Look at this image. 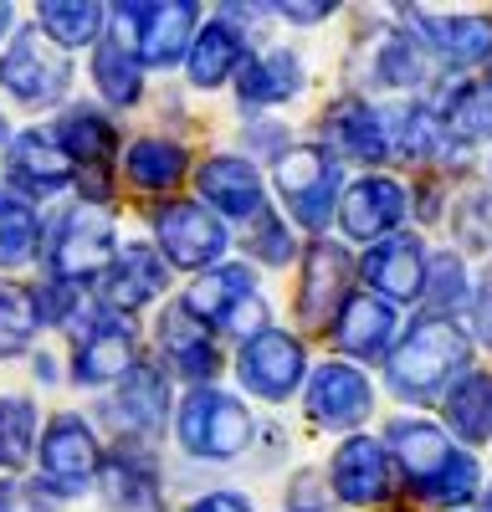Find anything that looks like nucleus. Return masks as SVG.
Instances as JSON below:
<instances>
[{
	"label": "nucleus",
	"instance_id": "nucleus-34",
	"mask_svg": "<svg viewBox=\"0 0 492 512\" xmlns=\"http://www.w3.org/2000/svg\"><path fill=\"white\" fill-rule=\"evenodd\" d=\"M93 82L108 108H134L144 98V67L113 31L98 36V47H93Z\"/></svg>",
	"mask_w": 492,
	"mask_h": 512
},
{
	"label": "nucleus",
	"instance_id": "nucleus-24",
	"mask_svg": "<svg viewBox=\"0 0 492 512\" xmlns=\"http://www.w3.org/2000/svg\"><path fill=\"white\" fill-rule=\"evenodd\" d=\"M6 164H11V185L21 195H57L77 180V169L67 164V154L57 149V139L47 128H26V134H11L6 144Z\"/></svg>",
	"mask_w": 492,
	"mask_h": 512
},
{
	"label": "nucleus",
	"instance_id": "nucleus-20",
	"mask_svg": "<svg viewBox=\"0 0 492 512\" xmlns=\"http://www.w3.org/2000/svg\"><path fill=\"white\" fill-rule=\"evenodd\" d=\"M57 149L67 154V164L77 169V180H103L108 164H113V149H118V128L108 113H98L93 103H67L57 113V128H52Z\"/></svg>",
	"mask_w": 492,
	"mask_h": 512
},
{
	"label": "nucleus",
	"instance_id": "nucleus-47",
	"mask_svg": "<svg viewBox=\"0 0 492 512\" xmlns=\"http://www.w3.org/2000/svg\"><path fill=\"white\" fill-rule=\"evenodd\" d=\"M487 93H492V72H487Z\"/></svg>",
	"mask_w": 492,
	"mask_h": 512
},
{
	"label": "nucleus",
	"instance_id": "nucleus-37",
	"mask_svg": "<svg viewBox=\"0 0 492 512\" xmlns=\"http://www.w3.org/2000/svg\"><path fill=\"white\" fill-rule=\"evenodd\" d=\"M36 431L41 415L26 395H0V477L26 472V461L36 456Z\"/></svg>",
	"mask_w": 492,
	"mask_h": 512
},
{
	"label": "nucleus",
	"instance_id": "nucleus-40",
	"mask_svg": "<svg viewBox=\"0 0 492 512\" xmlns=\"http://www.w3.org/2000/svg\"><path fill=\"white\" fill-rule=\"evenodd\" d=\"M241 246H246V256H252V262H262V267H287V262H293V226H287L277 210L267 205V210H257V216L246 221Z\"/></svg>",
	"mask_w": 492,
	"mask_h": 512
},
{
	"label": "nucleus",
	"instance_id": "nucleus-5",
	"mask_svg": "<svg viewBox=\"0 0 492 512\" xmlns=\"http://www.w3.org/2000/svg\"><path fill=\"white\" fill-rule=\"evenodd\" d=\"M195 0H134V6H113L108 31L139 57V67H175L185 62L190 41L200 31Z\"/></svg>",
	"mask_w": 492,
	"mask_h": 512
},
{
	"label": "nucleus",
	"instance_id": "nucleus-17",
	"mask_svg": "<svg viewBox=\"0 0 492 512\" xmlns=\"http://www.w3.org/2000/svg\"><path fill=\"white\" fill-rule=\"evenodd\" d=\"M405 210H410V195L400 180L390 175H364L354 180L344 195H339V231L349 241H385L395 236V226L405 221Z\"/></svg>",
	"mask_w": 492,
	"mask_h": 512
},
{
	"label": "nucleus",
	"instance_id": "nucleus-45",
	"mask_svg": "<svg viewBox=\"0 0 492 512\" xmlns=\"http://www.w3.org/2000/svg\"><path fill=\"white\" fill-rule=\"evenodd\" d=\"M11 26H16V11L6 6V0H0V41H6V36H11Z\"/></svg>",
	"mask_w": 492,
	"mask_h": 512
},
{
	"label": "nucleus",
	"instance_id": "nucleus-41",
	"mask_svg": "<svg viewBox=\"0 0 492 512\" xmlns=\"http://www.w3.org/2000/svg\"><path fill=\"white\" fill-rule=\"evenodd\" d=\"M477 492H482V466H477V456L457 451V461H451L446 472L436 477V487L426 492V502H436V507H462V502H472Z\"/></svg>",
	"mask_w": 492,
	"mask_h": 512
},
{
	"label": "nucleus",
	"instance_id": "nucleus-13",
	"mask_svg": "<svg viewBox=\"0 0 492 512\" xmlns=\"http://www.w3.org/2000/svg\"><path fill=\"white\" fill-rule=\"evenodd\" d=\"M410 41L446 62V67H477L492 62V16H436V11H405L400 16Z\"/></svg>",
	"mask_w": 492,
	"mask_h": 512
},
{
	"label": "nucleus",
	"instance_id": "nucleus-11",
	"mask_svg": "<svg viewBox=\"0 0 492 512\" xmlns=\"http://www.w3.org/2000/svg\"><path fill=\"white\" fill-rule=\"evenodd\" d=\"M164 287H170V267H164V256L149 241H118L113 267L98 282V303L108 313H118V318H129V313L159 303Z\"/></svg>",
	"mask_w": 492,
	"mask_h": 512
},
{
	"label": "nucleus",
	"instance_id": "nucleus-7",
	"mask_svg": "<svg viewBox=\"0 0 492 512\" xmlns=\"http://www.w3.org/2000/svg\"><path fill=\"white\" fill-rule=\"evenodd\" d=\"M72 88V57L62 47H52L36 26H21L11 36V47L0 52V93L11 103L41 113V108H57Z\"/></svg>",
	"mask_w": 492,
	"mask_h": 512
},
{
	"label": "nucleus",
	"instance_id": "nucleus-29",
	"mask_svg": "<svg viewBox=\"0 0 492 512\" xmlns=\"http://www.w3.org/2000/svg\"><path fill=\"white\" fill-rule=\"evenodd\" d=\"M385 118V139H390V154L410 159V164H436L451 139H446V128L436 118V108L426 103H400V108H380Z\"/></svg>",
	"mask_w": 492,
	"mask_h": 512
},
{
	"label": "nucleus",
	"instance_id": "nucleus-14",
	"mask_svg": "<svg viewBox=\"0 0 492 512\" xmlns=\"http://www.w3.org/2000/svg\"><path fill=\"white\" fill-rule=\"evenodd\" d=\"M175 405H170V374H164L159 364L139 359L129 374L118 379V390H113V425L129 441L149 446L164 425H170Z\"/></svg>",
	"mask_w": 492,
	"mask_h": 512
},
{
	"label": "nucleus",
	"instance_id": "nucleus-38",
	"mask_svg": "<svg viewBox=\"0 0 492 512\" xmlns=\"http://www.w3.org/2000/svg\"><path fill=\"white\" fill-rule=\"evenodd\" d=\"M436 118H441L451 144H487L492 139V93H487V82H462Z\"/></svg>",
	"mask_w": 492,
	"mask_h": 512
},
{
	"label": "nucleus",
	"instance_id": "nucleus-42",
	"mask_svg": "<svg viewBox=\"0 0 492 512\" xmlns=\"http://www.w3.org/2000/svg\"><path fill=\"white\" fill-rule=\"evenodd\" d=\"M185 512H257L252 507V497L246 492H231V487H216V492H205V497H195Z\"/></svg>",
	"mask_w": 492,
	"mask_h": 512
},
{
	"label": "nucleus",
	"instance_id": "nucleus-18",
	"mask_svg": "<svg viewBox=\"0 0 492 512\" xmlns=\"http://www.w3.org/2000/svg\"><path fill=\"white\" fill-rule=\"evenodd\" d=\"M98 497H103L108 512H164L154 451L139 446V441L113 446L108 461H103V472H98Z\"/></svg>",
	"mask_w": 492,
	"mask_h": 512
},
{
	"label": "nucleus",
	"instance_id": "nucleus-8",
	"mask_svg": "<svg viewBox=\"0 0 492 512\" xmlns=\"http://www.w3.org/2000/svg\"><path fill=\"white\" fill-rule=\"evenodd\" d=\"M36 466H41V487L47 492H57L62 502L82 497L103 472V446L93 436V425L82 420L77 410L52 415L47 431H41V441H36Z\"/></svg>",
	"mask_w": 492,
	"mask_h": 512
},
{
	"label": "nucleus",
	"instance_id": "nucleus-31",
	"mask_svg": "<svg viewBox=\"0 0 492 512\" xmlns=\"http://www.w3.org/2000/svg\"><path fill=\"white\" fill-rule=\"evenodd\" d=\"M41 256V210L16 185L0 190V272H21Z\"/></svg>",
	"mask_w": 492,
	"mask_h": 512
},
{
	"label": "nucleus",
	"instance_id": "nucleus-26",
	"mask_svg": "<svg viewBox=\"0 0 492 512\" xmlns=\"http://www.w3.org/2000/svg\"><path fill=\"white\" fill-rule=\"evenodd\" d=\"M303 57L293 47H262L257 57H246L236 72V98L246 108H277L287 98L303 93Z\"/></svg>",
	"mask_w": 492,
	"mask_h": 512
},
{
	"label": "nucleus",
	"instance_id": "nucleus-28",
	"mask_svg": "<svg viewBox=\"0 0 492 512\" xmlns=\"http://www.w3.org/2000/svg\"><path fill=\"white\" fill-rule=\"evenodd\" d=\"M395 328H400V313L390 303H380L369 292H349V303L334 318V344L354 359H380L395 344Z\"/></svg>",
	"mask_w": 492,
	"mask_h": 512
},
{
	"label": "nucleus",
	"instance_id": "nucleus-22",
	"mask_svg": "<svg viewBox=\"0 0 492 512\" xmlns=\"http://www.w3.org/2000/svg\"><path fill=\"white\" fill-rule=\"evenodd\" d=\"M159 369H175L180 379H190L195 390L200 384H211L221 374V349H216V333L200 328L180 303L159 318Z\"/></svg>",
	"mask_w": 492,
	"mask_h": 512
},
{
	"label": "nucleus",
	"instance_id": "nucleus-15",
	"mask_svg": "<svg viewBox=\"0 0 492 512\" xmlns=\"http://www.w3.org/2000/svg\"><path fill=\"white\" fill-rule=\"evenodd\" d=\"M359 272L369 282V297H380V303H390V308L421 303V287H426V241L395 231V236L369 246Z\"/></svg>",
	"mask_w": 492,
	"mask_h": 512
},
{
	"label": "nucleus",
	"instance_id": "nucleus-43",
	"mask_svg": "<svg viewBox=\"0 0 492 512\" xmlns=\"http://www.w3.org/2000/svg\"><path fill=\"white\" fill-rule=\"evenodd\" d=\"M472 328L482 344H492V267L482 272V287L472 292Z\"/></svg>",
	"mask_w": 492,
	"mask_h": 512
},
{
	"label": "nucleus",
	"instance_id": "nucleus-4",
	"mask_svg": "<svg viewBox=\"0 0 492 512\" xmlns=\"http://www.w3.org/2000/svg\"><path fill=\"white\" fill-rule=\"evenodd\" d=\"M175 441L190 461H236L252 441V410L221 384H200L175 405Z\"/></svg>",
	"mask_w": 492,
	"mask_h": 512
},
{
	"label": "nucleus",
	"instance_id": "nucleus-33",
	"mask_svg": "<svg viewBox=\"0 0 492 512\" xmlns=\"http://www.w3.org/2000/svg\"><path fill=\"white\" fill-rule=\"evenodd\" d=\"M123 175H129L139 190H149V195L175 190L190 175V154L175 139H154L149 134V139H134L129 144V154H123Z\"/></svg>",
	"mask_w": 492,
	"mask_h": 512
},
{
	"label": "nucleus",
	"instance_id": "nucleus-27",
	"mask_svg": "<svg viewBox=\"0 0 492 512\" xmlns=\"http://www.w3.org/2000/svg\"><path fill=\"white\" fill-rule=\"evenodd\" d=\"M246 62V36L226 21V16H211V21H200L195 41H190V52H185V77H190V88L200 93H211L221 88V82H231Z\"/></svg>",
	"mask_w": 492,
	"mask_h": 512
},
{
	"label": "nucleus",
	"instance_id": "nucleus-21",
	"mask_svg": "<svg viewBox=\"0 0 492 512\" xmlns=\"http://www.w3.org/2000/svg\"><path fill=\"white\" fill-rule=\"evenodd\" d=\"M200 195H205V210H216V216H231V221H252L257 210H267V185L257 175L252 159L241 154H216L200 164L195 175Z\"/></svg>",
	"mask_w": 492,
	"mask_h": 512
},
{
	"label": "nucleus",
	"instance_id": "nucleus-32",
	"mask_svg": "<svg viewBox=\"0 0 492 512\" xmlns=\"http://www.w3.org/2000/svg\"><path fill=\"white\" fill-rule=\"evenodd\" d=\"M446 425L457 431L467 446H482L492 436V374L487 369H467L451 390L441 395Z\"/></svg>",
	"mask_w": 492,
	"mask_h": 512
},
{
	"label": "nucleus",
	"instance_id": "nucleus-36",
	"mask_svg": "<svg viewBox=\"0 0 492 512\" xmlns=\"http://www.w3.org/2000/svg\"><path fill=\"white\" fill-rule=\"evenodd\" d=\"M421 77H426V52L410 41V31L369 41V82L375 88H416Z\"/></svg>",
	"mask_w": 492,
	"mask_h": 512
},
{
	"label": "nucleus",
	"instance_id": "nucleus-6",
	"mask_svg": "<svg viewBox=\"0 0 492 512\" xmlns=\"http://www.w3.org/2000/svg\"><path fill=\"white\" fill-rule=\"evenodd\" d=\"M272 185L287 205V221H298L303 231H323L344 195V164L323 144H293L272 159Z\"/></svg>",
	"mask_w": 492,
	"mask_h": 512
},
{
	"label": "nucleus",
	"instance_id": "nucleus-46",
	"mask_svg": "<svg viewBox=\"0 0 492 512\" xmlns=\"http://www.w3.org/2000/svg\"><path fill=\"white\" fill-rule=\"evenodd\" d=\"M0 144H11V123H6V113H0Z\"/></svg>",
	"mask_w": 492,
	"mask_h": 512
},
{
	"label": "nucleus",
	"instance_id": "nucleus-16",
	"mask_svg": "<svg viewBox=\"0 0 492 512\" xmlns=\"http://www.w3.org/2000/svg\"><path fill=\"white\" fill-rule=\"evenodd\" d=\"M349 282H354V262L339 241H313L303 256V287H298V318L308 328H334L339 308L349 303Z\"/></svg>",
	"mask_w": 492,
	"mask_h": 512
},
{
	"label": "nucleus",
	"instance_id": "nucleus-23",
	"mask_svg": "<svg viewBox=\"0 0 492 512\" xmlns=\"http://www.w3.org/2000/svg\"><path fill=\"white\" fill-rule=\"evenodd\" d=\"M323 134H328V154L334 159H354V164H385L390 159V139H385V118L375 103L364 98H339L323 118Z\"/></svg>",
	"mask_w": 492,
	"mask_h": 512
},
{
	"label": "nucleus",
	"instance_id": "nucleus-48",
	"mask_svg": "<svg viewBox=\"0 0 492 512\" xmlns=\"http://www.w3.org/2000/svg\"><path fill=\"white\" fill-rule=\"evenodd\" d=\"M487 512H492V492H487Z\"/></svg>",
	"mask_w": 492,
	"mask_h": 512
},
{
	"label": "nucleus",
	"instance_id": "nucleus-12",
	"mask_svg": "<svg viewBox=\"0 0 492 512\" xmlns=\"http://www.w3.org/2000/svg\"><path fill=\"white\" fill-rule=\"evenodd\" d=\"M303 405L323 431H354V425H364L369 410H375V390H369L364 369H354L344 359H328L303 384Z\"/></svg>",
	"mask_w": 492,
	"mask_h": 512
},
{
	"label": "nucleus",
	"instance_id": "nucleus-19",
	"mask_svg": "<svg viewBox=\"0 0 492 512\" xmlns=\"http://www.w3.org/2000/svg\"><path fill=\"white\" fill-rule=\"evenodd\" d=\"M385 456H395V466L405 472L410 492H431L436 477L446 472L451 461H457V446H451V436L441 431V425L431 420H390L385 425Z\"/></svg>",
	"mask_w": 492,
	"mask_h": 512
},
{
	"label": "nucleus",
	"instance_id": "nucleus-1",
	"mask_svg": "<svg viewBox=\"0 0 492 512\" xmlns=\"http://www.w3.org/2000/svg\"><path fill=\"white\" fill-rule=\"evenodd\" d=\"M472 364V333H462L457 323L446 318H421L410 323L405 338L390 349V364H385V379L390 390L410 405H426L436 395H446Z\"/></svg>",
	"mask_w": 492,
	"mask_h": 512
},
{
	"label": "nucleus",
	"instance_id": "nucleus-39",
	"mask_svg": "<svg viewBox=\"0 0 492 512\" xmlns=\"http://www.w3.org/2000/svg\"><path fill=\"white\" fill-rule=\"evenodd\" d=\"M421 303H426V318H446L462 313L472 303V287H467V267L457 251H436L426 256V287H421Z\"/></svg>",
	"mask_w": 492,
	"mask_h": 512
},
{
	"label": "nucleus",
	"instance_id": "nucleus-9",
	"mask_svg": "<svg viewBox=\"0 0 492 512\" xmlns=\"http://www.w3.org/2000/svg\"><path fill=\"white\" fill-rule=\"evenodd\" d=\"M154 251L164 256V267L180 272H211L221 267V256L231 251V231L216 210H205L200 200H170L154 210Z\"/></svg>",
	"mask_w": 492,
	"mask_h": 512
},
{
	"label": "nucleus",
	"instance_id": "nucleus-30",
	"mask_svg": "<svg viewBox=\"0 0 492 512\" xmlns=\"http://www.w3.org/2000/svg\"><path fill=\"white\" fill-rule=\"evenodd\" d=\"M103 21H108V11L98 6V0H41L31 26L47 36L52 47H62L72 57L77 47H98Z\"/></svg>",
	"mask_w": 492,
	"mask_h": 512
},
{
	"label": "nucleus",
	"instance_id": "nucleus-44",
	"mask_svg": "<svg viewBox=\"0 0 492 512\" xmlns=\"http://www.w3.org/2000/svg\"><path fill=\"white\" fill-rule=\"evenodd\" d=\"M267 11L282 16V21H293V26H318V21L334 16V6H293V0H282V6H267Z\"/></svg>",
	"mask_w": 492,
	"mask_h": 512
},
{
	"label": "nucleus",
	"instance_id": "nucleus-2",
	"mask_svg": "<svg viewBox=\"0 0 492 512\" xmlns=\"http://www.w3.org/2000/svg\"><path fill=\"white\" fill-rule=\"evenodd\" d=\"M113 256H118L113 210L93 205V200L67 205V216L57 221L52 241L41 246V262H47L52 287H98L103 272L113 267Z\"/></svg>",
	"mask_w": 492,
	"mask_h": 512
},
{
	"label": "nucleus",
	"instance_id": "nucleus-25",
	"mask_svg": "<svg viewBox=\"0 0 492 512\" xmlns=\"http://www.w3.org/2000/svg\"><path fill=\"white\" fill-rule=\"evenodd\" d=\"M328 482H334L339 502H349V507L385 502V492H390V456H385V441H375V436H349V441L334 451Z\"/></svg>",
	"mask_w": 492,
	"mask_h": 512
},
{
	"label": "nucleus",
	"instance_id": "nucleus-35",
	"mask_svg": "<svg viewBox=\"0 0 492 512\" xmlns=\"http://www.w3.org/2000/svg\"><path fill=\"white\" fill-rule=\"evenodd\" d=\"M41 328H47V323H41L36 287L0 277V359H21L36 344Z\"/></svg>",
	"mask_w": 492,
	"mask_h": 512
},
{
	"label": "nucleus",
	"instance_id": "nucleus-3",
	"mask_svg": "<svg viewBox=\"0 0 492 512\" xmlns=\"http://www.w3.org/2000/svg\"><path fill=\"white\" fill-rule=\"evenodd\" d=\"M180 308L211 333H226V338H257L272 328V308L257 287V272L241 267V262H221L211 272H200V282L180 297Z\"/></svg>",
	"mask_w": 492,
	"mask_h": 512
},
{
	"label": "nucleus",
	"instance_id": "nucleus-10",
	"mask_svg": "<svg viewBox=\"0 0 492 512\" xmlns=\"http://www.w3.org/2000/svg\"><path fill=\"white\" fill-rule=\"evenodd\" d=\"M236 379H241V390L246 395H257V400H293L303 390V379H308V354L293 333H282V328H267L257 338H246L241 354H236Z\"/></svg>",
	"mask_w": 492,
	"mask_h": 512
}]
</instances>
